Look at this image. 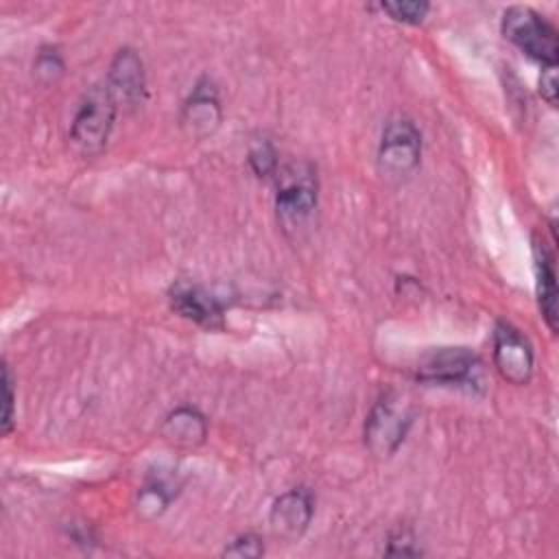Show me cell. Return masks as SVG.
<instances>
[{
    "mask_svg": "<svg viewBox=\"0 0 559 559\" xmlns=\"http://www.w3.org/2000/svg\"><path fill=\"white\" fill-rule=\"evenodd\" d=\"M118 103L107 90V85H94L85 92L72 124H70V142L83 155H96L105 148L109 133L116 122Z\"/></svg>",
    "mask_w": 559,
    "mask_h": 559,
    "instance_id": "obj_1",
    "label": "cell"
},
{
    "mask_svg": "<svg viewBox=\"0 0 559 559\" xmlns=\"http://www.w3.org/2000/svg\"><path fill=\"white\" fill-rule=\"evenodd\" d=\"M502 35L544 68L557 66V31L537 11L528 7H509L502 13Z\"/></svg>",
    "mask_w": 559,
    "mask_h": 559,
    "instance_id": "obj_2",
    "label": "cell"
},
{
    "mask_svg": "<svg viewBox=\"0 0 559 559\" xmlns=\"http://www.w3.org/2000/svg\"><path fill=\"white\" fill-rule=\"evenodd\" d=\"M415 411L400 393H384L365 421V443L376 456H391L404 441Z\"/></svg>",
    "mask_w": 559,
    "mask_h": 559,
    "instance_id": "obj_3",
    "label": "cell"
},
{
    "mask_svg": "<svg viewBox=\"0 0 559 559\" xmlns=\"http://www.w3.org/2000/svg\"><path fill=\"white\" fill-rule=\"evenodd\" d=\"M421 159V133L408 118H391L380 138L378 168L386 179L408 177Z\"/></svg>",
    "mask_w": 559,
    "mask_h": 559,
    "instance_id": "obj_4",
    "label": "cell"
},
{
    "mask_svg": "<svg viewBox=\"0 0 559 559\" xmlns=\"http://www.w3.org/2000/svg\"><path fill=\"white\" fill-rule=\"evenodd\" d=\"M493 365L511 384H526L533 376V349L528 341L509 323H498L493 332Z\"/></svg>",
    "mask_w": 559,
    "mask_h": 559,
    "instance_id": "obj_5",
    "label": "cell"
},
{
    "mask_svg": "<svg viewBox=\"0 0 559 559\" xmlns=\"http://www.w3.org/2000/svg\"><path fill=\"white\" fill-rule=\"evenodd\" d=\"M317 207V181L312 179V173H301V168L293 166V173L282 175V186L277 188L275 197V210L280 223L290 227H301V223L314 212Z\"/></svg>",
    "mask_w": 559,
    "mask_h": 559,
    "instance_id": "obj_6",
    "label": "cell"
},
{
    "mask_svg": "<svg viewBox=\"0 0 559 559\" xmlns=\"http://www.w3.org/2000/svg\"><path fill=\"white\" fill-rule=\"evenodd\" d=\"M105 85L118 105L138 107L146 92V74L140 55L131 48L118 50L109 63Z\"/></svg>",
    "mask_w": 559,
    "mask_h": 559,
    "instance_id": "obj_7",
    "label": "cell"
},
{
    "mask_svg": "<svg viewBox=\"0 0 559 559\" xmlns=\"http://www.w3.org/2000/svg\"><path fill=\"white\" fill-rule=\"evenodd\" d=\"M223 111L216 87L210 79L197 81L181 109V127L190 138H205L221 124Z\"/></svg>",
    "mask_w": 559,
    "mask_h": 559,
    "instance_id": "obj_8",
    "label": "cell"
},
{
    "mask_svg": "<svg viewBox=\"0 0 559 559\" xmlns=\"http://www.w3.org/2000/svg\"><path fill=\"white\" fill-rule=\"evenodd\" d=\"M314 513V500L312 493L304 487H295L288 489L286 493H282L273 507H271V528L277 537L284 539H299Z\"/></svg>",
    "mask_w": 559,
    "mask_h": 559,
    "instance_id": "obj_9",
    "label": "cell"
},
{
    "mask_svg": "<svg viewBox=\"0 0 559 559\" xmlns=\"http://www.w3.org/2000/svg\"><path fill=\"white\" fill-rule=\"evenodd\" d=\"M168 299L175 312H179L181 317L199 325H205V328L223 325V301L199 284L177 282L170 286Z\"/></svg>",
    "mask_w": 559,
    "mask_h": 559,
    "instance_id": "obj_10",
    "label": "cell"
},
{
    "mask_svg": "<svg viewBox=\"0 0 559 559\" xmlns=\"http://www.w3.org/2000/svg\"><path fill=\"white\" fill-rule=\"evenodd\" d=\"M476 358L463 349H443L432 356L421 369L419 378L428 382H443V384H474Z\"/></svg>",
    "mask_w": 559,
    "mask_h": 559,
    "instance_id": "obj_11",
    "label": "cell"
},
{
    "mask_svg": "<svg viewBox=\"0 0 559 559\" xmlns=\"http://www.w3.org/2000/svg\"><path fill=\"white\" fill-rule=\"evenodd\" d=\"M535 271H537V301L548 328L557 330V275L552 253L544 242H535Z\"/></svg>",
    "mask_w": 559,
    "mask_h": 559,
    "instance_id": "obj_12",
    "label": "cell"
},
{
    "mask_svg": "<svg viewBox=\"0 0 559 559\" xmlns=\"http://www.w3.org/2000/svg\"><path fill=\"white\" fill-rule=\"evenodd\" d=\"M162 435L175 443V445H199L205 441L207 435V424L205 417L190 406H181L177 411H173L162 426Z\"/></svg>",
    "mask_w": 559,
    "mask_h": 559,
    "instance_id": "obj_13",
    "label": "cell"
},
{
    "mask_svg": "<svg viewBox=\"0 0 559 559\" xmlns=\"http://www.w3.org/2000/svg\"><path fill=\"white\" fill-rule=\"evenodd\" d=\"M177 489L173 483L164 478H151L138 493V511L146 518H155L168 507Z\"/></svg>",
    "mask_w": 559,
    "mask_h": 559,
    "instance_id": "obj_14",
    "label": "cell"
},
{
    "mask_svg": "<svg viewBox=\"0 0 559 559\" xmlns=\"http://www.w3.org/2000/svg\"><path fill=\"white\" fill-rule=\"evenodd\" d=\"M380 9L395 22L421 24L430 11L428 2H382Z\"/></svg>",
    "mask_w": 559,
    "mask_h": 559,
    "instance_id": "obj_15",
    "label": "cell"
},
{
    "mask_svg": "<svg viewBox=\"0 0 559 559\" xmlns=\"http://www.w3.org/2000/svg\"><path fill=\"white\" fill-rule=\"evenodd\" d=\"M249 166L258 177H271L277 168V153L269 140L258 142L249 151Z\"/></svg>",
    "mask_w": 559,
    "mask_h": 559,
    "instance_id": "obj_16",
    "label": "cell"
},
{
    "mask_svg": "<svg viewBox=\"0 0 559 559\" xmlns=\"http://www.w3.org/2000/svg\"><path fill=\"white\" fill-rule=\"evenodd\" d=\"M264 552V544L258 535L253 533H245V535H238L229 546H225L223 555L225 557H260Z\"/></svg>",
    "mask_w": 559,
    "mask_h": 559,
    "instance_id": "obj_17",
    "label": "cell"
},
{
    "mask_svg": "<svg viewBox=\"0 0 559 559\" xmlns=\"http://www.w3.org/2000/svg\"><path fill=\"white\" fill-rule=\"evenodd\" d=\"M35 72L44 81H57L61 76V72H63V61L57 55V50L41 48V52L35 59Z\"/></svg>",
    "mask_w": 559,
    "mask_h": 559,
    "instance_id": "obj_18",
    "label": "cell"
},
{
    "mask_svg": "<svg viewBox=\"0 0 559 559\" xmlns=\"http://www.w3.org/2000/svg\"><path fill=\"white\" fill-rule=\"evenodd\" d=\"M2 389H4V413H2V432L9 435L13 428V382L9 367H2Z\"/></svg>",
    "mask_w": 559,
    "mask_h": 559,
    "instance_id": "obj_19",
    "label": "cell"
},
{
    "mask_svg": "<svg viewBox=\"0 0 559 559\" xmlns=\"http://www.w3.org/2000/svg\"><path fill=\"white\" fill-rule=\"evenodd\" d=\"M539 92H542V98L548 103V105H557V70L555 68H544L542 70V76H539Z\"/></svg>",
    "mask_w": 559,
    "mask_h": 559,
    "instance_id": "obj_20",
    "label": "cell"
}]
</instances>
